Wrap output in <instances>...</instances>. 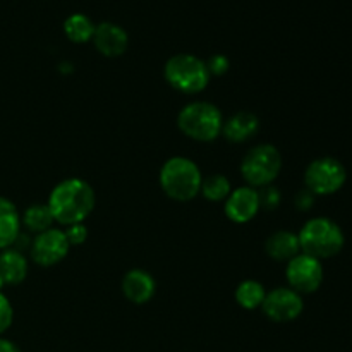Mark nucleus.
I'll return each instance as SVG.
<instances>
[{"label":"nucleus","instance_id":"f257e3e1","mask_svg":"<svg viewBox=\"0 0 352 352\" xmlns=\"http://www.w3.org/2000/svg\"><path fill=\"white\" fill-rule=\"evenodd\" d=\"M47 205L55 222L65 227L82 223L95 208V191L82 179H65L55 186Z\"/></svg>","mask_w":352,"mask_h":352},{"label":"nucleus","instance_id":"f03ea898","mask_svg":"<svg viewBox=\"0 0 352 352\" xmlns=\"http://www.w3.org/2000/svg\"><path fill=\"white\" fill-rule=\"evenodd\" d=\"M298 237L301 253L309 254L320 261L337 256L342 251L344 243H346L342 229L327 217L308 220L302 226Z\"/></svg>","mask_w":352,"mask_h":352},{"label":"nucleus","instance_id":"7ed1b4c3","mask_svg":"<svg viewBox=\"0 0 352 352\" xmlns=\"http://www.w3.org/2000/svg\"><path fill=\"white\" fill-rule=\"evenodd\" d=\"M203 175L198 165L186 157H172L160 170L162 191L175 201H189L201 189Z\"/></svg>","mask_w":352,"mask_h":352},{"label":"nucleus","instance_id":"20e7f679","mask_svg":"<svg viewBox=\"0 0 352 352\" xmlns=\"http://www.w3.org/2000/svg\"><path fill=\"white\" fill-rule=\"evenodd\" d=\"M177 126L189 140L210 143L222 133L223 119L220 110L213 103L192 102L179 112Z\"/></svg>","mask_w":352,"mask_h":352},{"label":"nucleus","instance_id":"39448f33","mask_svg":"<svg viewBox=\"0 0 352 352\" xmlns=\"http://www.w3.org/2000/svg\"><path fill=\"white\" fill-rule=\"evenodd\" d=\"M164 76L172 88L186 95L203 91L212 78L206 62L191 54H179L168 58Z\"/></svg>","mask_w":352,"mask_h":352},{"label":"nucleus","instance_id":"423d86ee","mask_svg":"<svg viewBox=\"0 0 352 352\" xmlns=\"http://www.w3.org/2000/svg\"><path fill=\"white\" fill-rule=\"evenodd\" d=\"M282 170V155L274 144H258L244 155L241 174L250 188H267Z\"/></svg>","mask_w":352,"mask_h":352},{"label":"nucleus","instance_id":"0eeeda50","mask_svg":"<svg viewBox=\"0 0 352 352\" xmlns=\"http://www.w3.org/2000/svg\"><path fill=\"white\" fill-rule=\"evenodd\" d=\"M347 170L337 158L322 157L313 160L305 172V184L315 196H330L344 188Z\"/></svg>","mask_w":352,"mask_h":352},{"label":"nucleus","instance_id":"6e6552de","mask_svg":"<svg viewBox=\"0 0 352 352\" xmlns=\"http://www.w3.org/2000/svg\"><path fill=\"white\" fill-rule=\"evenodd\" d=\"M285 277L292 291L298 294H313L323 284V265L309 254L299 253L287 261Z\"/></svg>","mask_w":352,"mask_h":352},{"label":"nucleus","instance_id":"1a4fd4ad","mask_svg":"<svg viewBox=\"0 0 352 352\" xmlns=\"http://www.w3.org/2000/svg\"><path fill=\"white\" fill-rule=\"evenodd\" d=\"M261 309L272 322L287 323L299 318L305 309V302H302L301 294L292 291L291 287H278L265 296Z\"/></svg>","mask_w":352,"mask_h":352},{"label":"nucleus","instance_id":"9d476101","mask_svg":"<svg viewBox=\"0 0 352 352\" xmlns=\"http://www.w3.org/2000/svg\"><path fill=\"white\" fill-rule=\"evenodd\" d=\"M69 243L65 239L64 230L48 229L45 232L36 234L31 243V258L34 263L41 267H54L60 263L69 253Z\"/></svg>","mask_w":352,"mask_h":352},{"label":"nucleus","instance_id":"9b49d317","mask_svg":"<svg viewBox=\"0 0 352 352\" xmlns=\"http://www.w3.org/2000/svg\"><path fill=\"white\" fill-rule=\"evenodd\" d=\"M227 219L232 220L236 223H248L256 217L260 212V198H258V191L250 186H243L237 188L229 195L226 199V206H223Z\"/></svg>","mask_w":352,"mask_h":352},{"label":"nucleus","instance_id":"f8f14e48","mask_svg":"<svg viewBox=\"0 0 352 352\" xmlns=\"http://www.w3.org/2000/svg\"><path fill=\"white\" fill-rule=\"evenodd\" d=\"M93 43H95L96 50L105 57H120L124 52L127 50L129 45V36H127L126 30L120 28L119 24L113 23H100L95 26V33H93Z\"/></svg>","mask_w":352,"mask_h":352},{"label":"nucleus","instance_id":"ddd939ff","mask_svg":"<svg viewBox=\"0 0 352 352\" xmlns=\"http://www.w3.org/2000/svg\"><path fill=\"white\" fill-rule=\"evenodd\" d=\"M155 291H157V284L148 272L134 268L124 275L122 292L134 305H146L155 296Z\"/></svg>","mask_w":352,"mask_h":352},{"label":"nucleus","instance_id":"4468645a","mask_svg":"<svg viewBox=\"0 0 352 352\" xmlns=\"http://www.w3.org/2000/svg\"><path fill=\"white\" fill-rule=\"evenodd\" d=\"M258 129H260V119L251 112L234 113L222 126L223 136L232 143H244L251 140L258 133Z\"/></svg>","mask_w":352,"mask_h":352},{"label":"nucleus","instance_id":"2eb2a0df","mask_svg":"<svg viewBox=\"0 0 352 352\" xmlns=\"http://www.w3.org/2000/svg\"><path fill=\"white\" fill-rule=\"evenodd\" d=\"M265 251L268 256L277 261H291L292 258L301 253L298 234L291 232V230H277L267 239Z\"/></svg>","mask_w":352,"mask_h":352},{"label":"nucleus","instance_id":"dca6fc26","mask_svg":"<svg viewBox=\"0 0 352 352\" xmlns=\"http://www.w3.org/2000/svg\"><path fill=\"white\" fill-rule=\"evenodd\" d=\"M21 234V217L10 199L0 196V250H7Z\"/></svg>","mask_w":352,"mask_h":352},{"label":"nucleus","instance_id":"f3484780","mask_svg":"<svg viewBox=\"0 0 352 352\" xmlns=\"http://www.w3.org/2000/svg\"><path fill=\"white\" fill-rule=\"evenodd\" d=\"M28 261L17 250H3L0 254V280L3 285H17L26 278Z\"/></svg>","mask_w":352,"mask_h":352},{"label":"nucleus","instance_id":"a211bd4d","mask_svg":"<svg viewBox=\"0 0 352 352\" xmlns=\"http://www.w3.org/2000/svg\"><path fill=\"white\" fill-rule=\"evenodd\" d=\"M64 33L72 43H86V41L93 40V33H95V24L85 14H71L67 19L64 21Z\"/></svg>","mask_w":352,"mask_h":352},{"label":"nucleus","instance_id":"6ab92c4d","mask_svg":"<svg viewBox=\"0 0 352 352\" xmlns=\"http://www.w3.org/2000/svg\"><path fill=\"white\" fill-rule=\"evenodd\" d=\"M54 217H52L50 208L48 205H41V203H34V205L28 206L26 212H24L21 223H24L30 232L41 234L45 230L52 229V223H54Z\"/></svg>","mask_w":352,"mask_h":352},{"label":"nucleus","instance_id":"aec40b11","mask_svg":"<svg viewBox=\"0 0 352 352\" xmlns=\"http://www.w3.org/2000/svg\"><path fill=\"white\" fill-rule=\"evenodd\" d=\"M265 296V287L258 280H244L236 289V301L244 309L261 308Z\"/></svg>","mask_w":352,"mask_h":352},{"label":"nucleus","instance_id":"412c9836","mask_svg":"<svg viewBox=\"0 0 352 352\" xmlns=\"http://www.w3.org/2000/svg\"><path fill=\"white\" fill-rule=\"evenodd\" d=\"M230 192H232L230 181L222 174L205 177L201 182V189H199V195H203V198L213 203L223 201V199L229 198Z\"/></svg>","mask_w":352,"mask_h":352},{"label":"nucleus","instance_id":"4be33fe9","mask_svg":"<svg viewBox=\"0 0 352 352\" xmlns=\"http://www.w3.org/2000/svg\"><path fill=\"white\" fill-rule=\"evenodd\" d=\"M258 198H260V208L275 210L280 205V192L274 186L261 188V191H258Z\"/></svg>","mask_w":352,"mask_h":352},{"label":"nucleus","instance_id":"5701e85b","mask_svg":"<svg viewBox=\"0 0 352 352\" xmlns=\"http://www.w3.org/2000/svg\"><path fill=\"white\" fill-rule=\"evenodd\" d=\"M65 239H67L69 246H81L88 239V229H86L85 223H74V226H69L64 230Z\"/></svg>","mask_w":352,"mask_h":352},{"label":"nucleus","instance_id":"b1692460","mask_svg":"<svg viewBox=\"0 0 352 352\" xmlns=\"http://www.w3.org/2000/svg\"><path fill=\"white\" fill-rule=\"evenodd\" d=\"M12 318H14L12 306H10L7 296L0 291V336H2L10 325H12Z\"/></svg>","mask_w":352,"mask_h":352},{"label":"nucleus","instance_id":"393cba45","mask_svg":"<svg viewBox=\"0 0 352 352\" xmlns=\"http://www.w3.org/2000/svg\"><path fill=\"white\" fill-rule=\"evenodd\" d=\"M206 67H208L210 76H222L229 71V58H227L226 55H213V57L206 62Z\"/></svg>","mask_w":352,"mask_h":352},{"label":"nucleus","instance_id":"a878e982","mask_svg":"<svg viewBox=\"0 0 352 352\" xmlns=\"http://www.w3.org/2000/svg\"><path fill=\"white\" fill-rule=\"evenodd\" d=\"M313 201H315V195L311 191H308V189H305V191H301L296 196V205H298L299 210H309Z\"/></svg>","mask_w":352,"mask_h":352},{"label":"nucleus","instance_id":"bb28decb","mask_svg":"<svg viewBox=\"0 0 352 352\" xmlns=\"http://www.w3.org/2000/svg\"><path fill=\"white\" fill-rule=\"evenodd\" d=\"M0 352H21L19 347L7 339H0Z\"/></svg>","mask_w":352,"mask_h":352}]
</instances>
